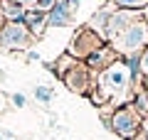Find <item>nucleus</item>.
<instances>
[{"instance_id": "f257e3e1", "label": "nucleus", "mask_w": 148, "mask_h": 140, "mask_svg": "<svg viewBox=\"0 0 148 140\" xmlns=\"http://www.w3.org/2000/svg\"><path fill=\"white\" fill-rule=\"evenodd\" d=\"M30 44V30L20 22H8L0 32V47L3 49H22Z\"/></svg>"}, {"instance_id": "f03ea898", "label": "nucleus", "mask_w": 148, "mask_h": 140, "mask_svg": "<svg viewBox=\"0 0 148 140\" xmlns=\"http://www.w3.org/2000/svg\"><path fill=\"white\" fill-rule=\"evenodd\" d=\"M146 39H148V30H146V25L138 22V25L126 27L123 37L119 39V47H121L123 52H133V49H138V47L146 44Z\"/></svg>"}, {"instance_id": "7ed1b4c3", "label": "nucleus", "mask_w": 148, "mask_h": 140, "mask_svg": "<svg viewBox=\"0 0 148 140\" xmlns=\"http://www.w3.org/2000/svg\"><path fill=\"white\" fill-rule=\"evenodd\" d=\"M114 130H116L121 138L133 140V135H136V130H138V120H136V116H133L131 111L121 108L116 116H114Z\"/></svg>"}, {"instance_id": "20e7f679", "label": "nucleus", "mask_w": 148, "mask_h": 140, "mask_svg": "<svg viewBox=\"0 0 148 140\" xmlns=\"http://www.w3.org/2000/svg\"><path fill=\"white\" fill-rule=\"evenodd\" d=\"M104 88L109 93H114V91H121V88H126V84H128V71H126V67H121V64H114V67L109 69V71L104 74Z\"/></svg>"}, {"instance_id": "39448f33", "label": "nucleus", "mask_w": 148, "mask_h": 140, "mask_svg": "<svg viewBox=\"0 0 148 140\" xmlns=\"http://www.w3.org/2000/svg\"><path fill=\"white\" fill-rule=\"evenodd\" d=\"M67 20H69L67 3H57V5H54L52 10L47 12V22H49L52 27H62V25H67Z\"/></svg>"}, {"instance_id": "423d86ee", "label": "nucleus", "mask_w": 148, "mask_h": 140, "mask_svg": "<svg viewBox=\"0 0 148 140\" xmlns=\"http://www.w3.org/2000/svg\"><path fill=\"white\" fill-rule=\"evenodd\" d=\"M45 22H47V17H45V12H25V17H22V25L27 27V30H32L35 35H40L45 27Z\"/></svg>"}, {"instance_id": "0eeeda50", "label": "nucleus", "mask_w": 148, "mask_h": 140, "mask_svg": "<svg viewBox=\"0 0 148 140\" xmlns=\"http://www.w3.org/2000/svg\"><path fill=\"white\" fill-rule=\"evenodd\" d=\"M3 10H5V15L10 17V20H22V17H25V10H22V5H17L15 0H8L5 5H3Z\"/></svg>"}, {"instance_id": "6e6552de", "label": "nucleus", "mask_w": 148, "mask_h": 140, "mask_svg": "<svg viewBox=\"0 0 148 140\" xmlns=\"http://www.w3.org/2000/svg\"><path fill=\"white\" fill-rule=\"evenodd\" d=\"M119 7H126V10H136V7H146L148 0H114Z\"/></svg>"}, {"instance_id": "1a4fd4ad", "label": "nucleus", "mask_w": 148, "mask_h": 140, "mask_svg": "<svg viewBox=\"0 0 148 140\" xmlns=\"http://www.w3.org/2000/svg\"><path fill=\"white\" fill-rule=\"evenodd\" d=\"M35 99L40 101V103H49V101H52V88L37 86V88H35Z\"/></svg>"}, {"instance_id": "9d476101", "label": "nucleus", "mask_w": 148, "mask_h": 140, "mask_svg": "<svg viewBox=\"0 0 148 140\" xmlns=\"http://www.w3.org/2000/svg\"><path fill=\"white\" fill-rule=\"evenodd\" d=\"M136 108H138V113H141V116H146V118H148V99H146V96H138V99H136Z\"/></svg>"}, {"instance_id": "9b49d317", "label": "nucleus", "mask_w": 148, "mask_h": 140, "mask_svg": "<svg viewBox=\"0 0 148 140\" xmlns=\"http://www.w3.org/2000/svg\"><path fill=\"white\" fill-rule=\"evenodd\" d=\"M54 5H57V0H40V3H37V10L40 12H49Z\"/></svg>"}, {"instance_id": "f8f14e48", "label": "nucleus", "mask_w": 148, "mask_h": 140, "mask_svg": "<svg viewBox=\"0 0 148 140\" xmlns=\"http://www.w3.org/2000/svg\"><path fill=\"white\" fill-rule=\"evenodd\" d=\"M12 103H15L17 108H22V106L27 103V99H25V96H22V93H12Z\"/></svg>"}, {"instance_id": "ddd939ff", "label": "nucleus", "mask_w": 148, "mask_h": 140, "mask_svg": "<svg viewBox=\"0 0 148 140\" xmlns=\"http://www.w3.org/2000/svg\"><path fill=\"white\" fill-rule=\"evenodd\" d=\"M141 69H143V71H148V49L143 52V57H141Z\"/></svg>"}, {"instance_id": "4468645a", "label": "nucleus", "mask_w": 148, "mask_h": 140, "mask_svg": "<svg viewBox=\"0 0 148 140\" xmlns=\"http://www.w3.org/2000/svg\"><path fill=\"white\" fill-rule=\"evenodd\" d=\"M15 3H17V5H22V7H25V5H35V7H37L40 0H15Z\"/></svg>"}, {"instance_id": "2eb2a0df", "label": "nucleus", "mask_w": 148, "mask_h": 140, "mask_svg": "<svg viewBox=\"0 0 148 140\" xmlns=\"http://www.w3.org/2000/svg\"><path fill=\"white\" fill-rule=\"evenodd\" d=\"M143 130H146V138H148V120H146V123H143Z\"/></svg>"}, {"instance_id": "dca6fc26", "label": "nucleus", "mask_w": 148, "mask_h": 140, "mask_svg": "<svg viewBox=\"0 0 148 140\" xmlns=\"http://www.w3.org/2000/svg\"><path fill=\"white\" fill-rule=\"evenodd\" d=\"M69 3H72V5H77V3H79V0H69Z\"/></svg>"}, {"instance_id": "f3484780", "label": "nucleus", "mask_w": 148, "mask_h": 140, "mask_svg": "<svg viewBox=\"0 0 148 140\" xmlns=\"http://www.w3.org/2000/svg\"><path fill=\"white\" fill-rule=\"evenodd\" d=\"M146 88H148V81H146Z\"/></svg>"}]
</instances>
